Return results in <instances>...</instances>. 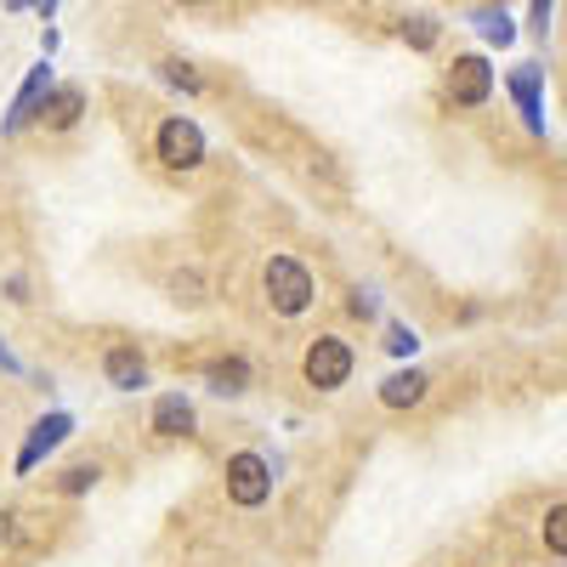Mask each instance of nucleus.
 I'll list each match as a JSON object with an SVG mask.
<instances>
[{"instance_id": "obj_1", "label": "nucleus", "mask_w": 567, "mask_h": 567, "mask_svg": "<svg viewBox=\"0 0 567 567\" xmlns=\"http://www.w3.org/2000/svg\"><path fill=\"white\" fill-rule=\"evenodd\" d=\"M261 290H267L272 312L301 318V312L312 307V272H307L296 256H272V261L261 267Z\"/></svg>"}, {"instance_id": "obj_2", "label": "nucleus", "mask_w": 567, "mask_h": 567, "mask_svg": "<svg viewBox=\"0 0 567 567\" xmlns=\"http://www.w3.org/2000/svg\"><path fill=\"white\" fill-rule=\"evenodd\" d=\"M301 374H307V386H318V392H341L352 381V347L341 336H318L307 347V358H301Z\"/></svg>"}, {"instance_id": "obj_3", "label": "nucleus", "mask_w": 567, "mask_h": 567, "mask_svg": "<svg viewBox=\"0 0 567 567\" xmlns=\"http://www.w3.org/2000/svg\"><path fill=\"white\" fill-rule=\"evenodd\" d=\"M227 499L245 505V511H256V505L272 499V465L256 449H239V454L227 460Z\"/></svg>"}, {"instance_id": "obj_4", "label": "nucleus", "mask_w": 567, "mask_h": 567, "mask_svg": "<svg viewBox=\"0 0 567 567\" xmlns=\"http://www.w3.org/2000/svg\"><path fill=\"white\" fill-rule=\"evenodd\" d=\"M154 154H159L165 171H199V165H205V131H199L194 120H182V114H176V120L159 125Z\"/></svg>"}, {"instance_id": "obj_5", "label": "nucleus", "mask_w": 567, "mask_h": 567, "mask_svg": "<svg viewBox=\"0 0 567 567\" xmlns=\"http://www.w3.org/2000/svg\"><path fill=\"white\" fill-rule=\"evenodd\" d=\"M449 97H454L460 109H483V103L494 97V69H488V58H477V52L454 58V69H449Z\"/></svg>"}, {"instance_id": "obj_6", "label": "nucleus", "mask_w": 567, "mask_h": 567, "mask_svg": "<svg viewBox=\"0 0 567 567\" xmlns=\"http://www.w3.org/2000/svg\"><path fill=\"white\" fill-rule=\"evenodd\" d=\"M69 432H74V414H40L34 425H29V437H23V449H18V477H29V471L52 454V449H63L69 443Z\"/></svg>"}, {"instance_id": "obj_7", "label": "nucleus", "mask_w": 567, "mask_h": 567, "mask_svg": "<svg viewBox=\"0 0 567 567\" xmlns=\"http://www.w3.org/2000/svg\"><path fill=\"white\" fill-rule=\"evenodd\" d=\"M511 97H516V109H523V125L534 136H545V69L539 63L511 69Z\"/></svg>"}, {"instance_id": "obj_8", "label": "nucleus", "mask_w": 567, "mask_h": 567, "mask_svg": "<svg viewBox=\"0 0 567 567\" xmlns=\"http://www.w3.org/2000/svg\"><path fill=\"white\" fill-rule=\"evenodd\" d=\"M80 109H85V91L80 85H45V97L34 103V120L45 131H69L80 120Z\"/></svg>"}, {"instance_id": "obj_9", "label": "nucleus", "mask_w": 567, "mask_h": 567, "mask_svg": "<svg viewBox=\"0 0 567 567\" xmlns=\"http://www.w3.org/2000/svg\"><path fill=\"white\" fill-rule=\"evenodd\" d=\"M45 85H52V63H34L29 80L18 85V97H12V114H7V136H18L29 120H34V103L45 97Z\"/></svg>"}, {"instance_id": "obj_10", "label": "nucleus", "mask_w": 567, "mask_h": 567, "mask_svg": "<svg viewBox=\"0 0 567 567\" xmlns=\"http://www.w3.org/2000/svg\"><path fill=\"white\" fill-rule=\"evenodd\" d=\"M103 374H109L114 392H142V386H148V363L136 358V347H109Z\"/></svg>"}, {"instance_id": "obj_11", "label": "nucleus", "mask_w": 567, "mask_h": 567, "mask_svg": "<svg viewBox=\"0 0 567 567\" xmlns=\"http://www.w3.org/2000/svg\"><path fill=\"white\" fill-rule=\"evenodd\" d=\"M154 432L159 437H187V432H194V403H187L182 392H165L154 403Z\"/></svg>"}, {"instance_id": "obj_12", "label": "nucleus", "mask_w": 567, "mask_h": 567, "mask_svg": "<svg viewBox=\"0 0 567 567\" xmlns=\"http://www.w3.org/2000/svg\"><path fill=\"white\" fill-rule=\"evenodd\" d=\"M425 386H432V381H425L420 369H398V374H386V381H381V403L386 409H414L425 398Z\"/></svg>"}, {"instance_id": "obj_13", "label": "nucleus", "mask_w": 567, "mask_h": 567, "mask_svg": "<svg viewBox=\"0 0 567 567\" xmlns=\"http://www.w3.org/2000/svg\"><path fill=\"white\" fill-rule=\"evenodd\" d=\"M205 381H210V392H221V398H239V392H250V363H245V358H216V363L205 369Z\"/></svg>"}, {"instance_id": "obj_14", "label": "nucleus", "mask_w": 567, "mask_h": 567, "mask_svg": "<svg viewBox=\"0 0 567 567\" xmlns=\"http://www.w3.org/2000/svg\"><path fill=\"white\" fill-rule=\"evenodd\" d=\"M471 29H477L488 45H511L516 40V29H511V18L505 12H494V7H483V12H471Z\"/></svg>"}, {"instance_id": "obj_15", "label": "nucleus", "mask_w": 567, "mask_h": 567, "mask_svg": "<svg viewBox=\"0 0 567 567\" xmlns=\"http://www.w3.org/2000/svg\"><path fill=\"white\" fill-rule=\"evenodd\" d=\"M97 477H103V465L97 460H80V465H69L63 477H58V488L63 494H85V488H97Z\"/></svg>"}, {"instance_id": "obj_16", "label": "nucleus", "mask_w": 567, "mask_h": 567, "mask_svg": "<svg viewBox=\"0 0 567 567\" xmlns=\"http://www.w3.org/2000/svg\"><path fill=\"white\" fill-rule=\"evenodd\" d=\"M403 40L414 45V52H432V45H437V18H409L403 23Z\"/></svg>"}, {"instance_id": "obj_17", "label": "nucleus", "mask_w": 567, "mask_h": 567, "mask_svg": "<svg viewBox=\"0 0 567 567\" xmlns=\"http://www.w3.org/2000/svg\"><path fill=\"white\" fill-rule=\"evenodd\" d=\"M545 539H550L556 556H567V505H550V516H545Z\"/></svg>"}, {"instance_id": "obj_18", "label": "nucleus", "mask_w": 567, "mask_h": 567, "mask_svg": "<svg viewBox=\"0 0 567 567\" xmlns=\"http://www.w3.org/2000/svg\"><path fill=\"white\" fill-rule=\"evenodd\" d=\"M414 347H420V336H414L409 323H392V329H386V352H392V358H414Z\"/></svg>"}, {"instance_id": "obj_19", "label": "nucleus", "mask_w": 567, "mask_h": 567, "mask_svg": "<svg viewBox=\"0 0 567 567\" xmlns=\"http://www.w3.org/2000/svg\"><path fill=\"white\" fill-rule=\"evenodd\" d=\"M159 69H165V80H171V85H182V91H199V85H205L194 69H187V63H176V58H171V63H159Z\"/></svg>"}, {"instance_id": "obj_20", "label": "nucleus", "mask_w": 567, "mask_h": 567, "mask_svg": "<svg viewBox=\"0 0 567 567\" xmlns=\"http://www.w3.org/2000/svg\"><path fill=\"white\" fill-rule=\"evenodd\" d=\"M358 318H374V312H381V301H374V290H363V284H358V290H352V301H347Z\"/></svg>"}, {"instance_id": "obj_21", "label": "nucleus", "mask_w": 567, "mask_h": 567, "mask_svg": "<svg viewBox=\"0 0 567 567\" xmlns=\"http://www.w3.org/2000/svg\"><path fill=\"white\" fill-rule=\"evenodd\" d=\"M550 7H556V0H534V7H528V23H534V34H545V29H550Z\"/></svg>"}, {"instance_id": "obj_22", "label": "nucleus", "mask_w": 567, "mask_h": 567, "mask_svg": "<svg viewBox=\"0 0 567 567\" xmlns=\"http://www.w3.org/2000/svg\"><path fill=\"white\" fill-rule=\"evenodd\" d=\"M29 12H40L45 23H52V18H58V0H29Z\"/></svg>"}, {"instance_id": "obj_23", "label": "nucleus", "mask_w": 567, "mask_h": 567, "mask_svg": "<svg viewBox=\"0 0 567 567\" xmlns=\"http://www.w3.org/2000/svg\"><path fill=\"white\" fill-rule=\"evenodd\" d=\"M0 374H18V358L7 352V341H0Z\"/></svg>"}, {"instance_id": "obj_24", "label": "nucleus", "mask_w": 567, "mask_h": 567, "mask_svg": "<svg viewBox=\"0 0 567 567\" xmlns=\"http://www.w3.org/2000/svg\"><path fill=\"white\" fill-rule=\"evenodd\" d=\"M7 7H12V12H29V0H7Z\"/></svg>"}, {"instance_id": "obj_25", "label": "nucleus", "mask_w": 567, "mask_h": 567, "mask_svg": "<svg viewBox=\"0 0 567 567\" xmlns=\"http://www.w3.org/2000/svg\"><path fill=\"white\" fill-rule=\"evenodd\" d=\"M187 7H199V0H187Z\"/></svg>"}]
</instances>
